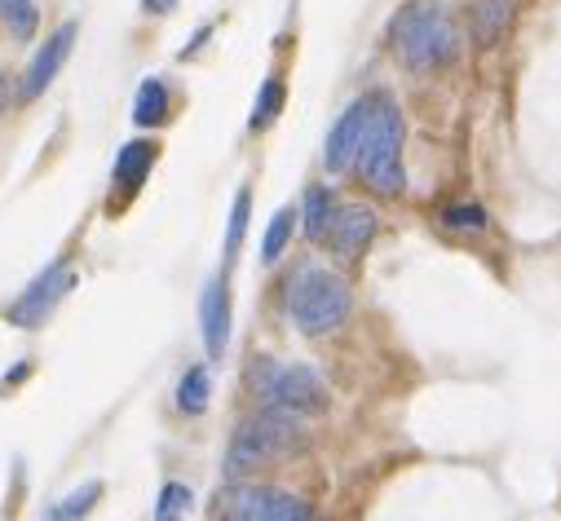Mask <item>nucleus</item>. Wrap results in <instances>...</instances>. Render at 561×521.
<instances>
[{"mask_svg": "<svg viewBox=\"0 0 561 521\" xmlns=\"http://www.w3.org/2000/svg\"><path fill=\"white\" fill-rule=\"evenodd\" d=\"M332 217H336V199L328 186H310L306 190V208H301V221H306V239L310 243H323L328 230H332Z\"/></svg>", "mask_w": 561, "mask_h": 521, "instance_id": "nucleus-14", "label": "nucleus"}, {"mask_svg": "<svg viewBox=\"0 0 561 521\" xmlns=\"http://www.w3.org/2000/svg\"><path fill=\"white\" fill-rule=\"evenodd\" d=\"M354 169L385 199H398L407 190V177H402V111L389 93H371V119H367L363 147L354 155Z\"/></svg>", "mask_w": 561, "mask_h": 521, "instance_id": "nucleus-2", "label": "nucleus"}, {"mask_svg": "<svg viewBox=\"0 0 561 521\" xmlns=\"http://www.w3.org/2000/svg\"><path fill=\"white\" fill-rule=\"evenodd\" d=\"M10 111V80H5V71H0V115Z\"/></svg>", "mask_w": 561, "mask_h": 521, "instance_id": "nucleus-25", "label": "nucleus"}, {"mask_svg": "<svg viewBox=\"0 0 561 521\" xmlns=\"http://www.w3.org/2000/svg\"><path fill=\"white\" fill-rule=\"evenodd\" d=\"M284 305H288V319L306 332V336H323V332H336L345 319H350V283L323 266H301L288 288H284Z\"/></svg>", "mask_w": 561, "mask_h": 521, "instance_id": "nucleus-3", "label": "nucleus"}, {"mask_svg": "<svg viewBox=\"0 0 561 521\" xmlns=\"http://www.w3.org/2000/svg\"><path fill=\"white\" fill-rule=\"evenodd\" d=\"M371 234H376V212H371V208H363V204H345V208H336L332 230H328V239H323V243H332V247H336V256L358 260V256H363V247L371 243Z\"/></svg>", "mask_w": 561, "mask_h": 521, "instance_id": "nucleus-10", "label": "nucleus"}, {"mask_svg": "<svg viewBox=\"0 0 561 521\" xmlns=\"http://www.w3.org/2000/svg\"><path fill=\"white\" fill-rule=\"evenodd\" d=\"M0 27H5L14 40H32L41 27V14L32 0H0Z\"/></svg>", "mask_w": 561, "mask_h": 521, "instance_id": "nucleus-15", "label": "nucleus"}, {"mask_svg": "<svg viewBox=\"0 0 561 521\" xmlns=\"http://www.w3.org/2000/svg\"><path fill=\"white\" fill-rule=\"evenodd\" d=\"M102 499V482H84L80 490H71L58 508H54V521H80V517H89L93 512V503Z\"/></svg>", "mask_w": 561, "mask_h": 521, "instance_id": "nucleus-18", "label": "nucleus"}, {"mask_svg": "<svg viewBox=\"0 0 561 521\" xmlns=\"http://www.w3.org/2000/svg\"><path fill=\"white\" fill-rule=\"evenodd\" d=\"M278 111H284V80H265L256 106H252V134H261V128H270L278 119Z\"/></svg>", "mask_w": 561, "mask_h": 521, "instance_id": "nucleus-19", "label": "nucleus"}, {"mask_svg": "<svg viewBox=\"0 0 561 521\" xmlns=\"http://www.w3.org/2000/svg\"><path fill=\"white\" fill-rule=\"evenodd\" d=\"M208 394H213L208 371H204V367H191V371L182 375V384H178V407H182L186 416H199V412L208 407Z\"/></svg>", "mask_w": 561, "mask_h": 521, "instance_id": "nucleus-16", "label": "nucleus"}, {"mask_svg": "<svg viewBox=\"0 0 561 521\" xmlns=\"http://www.w3.org/2000/svg\"><path fill=\"white\" fill-rule=\"evenodd\" d=\"M252 389H256L261 407H270V412H288V416L328 412V384L319 380V371H310L301 362H261L252 371Z\"/></svg>", "mask_w": 561, "mask_h": 521, "instance_id": "nucleus-5", "label": "nucleus"}, {"mask_svg": "<svg viewBox=\"0 0 561 521\" xmlns=\"http://www.w3.org/2000/svg\"><path fill=\"white\" fill-rule=\"evenodd\" d=\"M156 155H160L156 142H128V147L119 151V160H115V186H119V190H137V186L147 182Z\"/></svg>", "mask_w": 561, "mask_h": 521, "instance_id": "nucleus-12", "label": "nucleus"}, {"mask_svg": "<svg viewBox=\"0 0 561 521\" xmlns=\"http://www.w3.org/2000/svg\"><path fill=\"white\" fill-rule=\"evenodd\" d=\"M443 225H451V230H486V212L478 204H456V208L443 212Z\"/></svg>", "mask_w": 561, "mask_h": 521, "instance_id": "nucleus-22", "label": "nucleus"}, {"mask_svg": "<svg viewBox=\"0 0 561 521\" xmlns=\"http://www.w3.org/2000/svg\"><path fill=\"white\" fill-rule=\"evenodd\" d=\"M142 5H147V14H169L178 0H142Z\"/></svg>", "mask_w": 561, "mask_h": 521, "instance_id": "nucleus-24", "label": "nucleus"}, {"mask_svg": "<svg viewBox=\"0 0 561 521\" xmlns=\"http://www.w3.org/2000/svg\"><path fill=\"white\" fill-rule=\"evenodd\" d=\"M67 288H71V270L62 266V260H58V266H49L10 310H5V319L14 323V327H41L54 310H58V301L67 297Z\"/></svg>", "mask_w": 561, "mask_h": 521, "instance_id": "nucleus-7", "label": "nucleus"}, {"mask_svg": "<svg viewBox=\"0 0 561 521\" xmlns=\"http://www.w3.org/2000/svg\"><path fill=\"white\" fill-rule=\"evenodd\" d=\"M191 512V490L182 482H169L160 490V508H156V521H182Z\"/></svg>", "mask_w": 561, "mask_h": 521, "instance_id": "nucleus-21", "label": "nucleus"}, {"mask_svg": "<svg viewBox=\"0 0 561 521\" xmlns=\"http://www.w3.org/2000/svg\"><path fill=\"white\" fill-rule=\"evenodd\" d=\"M367 119H371V93L350 102V111L336 119V128L328 134V147H323V169L328 173H345L354 169V155L363 147V134H367Z\"/></svg>", "mask_w": 561, "mask_h": 521, "instance_id": "nucleus-8", "label": "nucleus"}, {"mask_svg": "<svg viewBox=\"0 0 561 521\" xmlns=\"http://www.w3.org/2000/svg\"><path fill=\"white\" fill-rule=\"evenodd\" d=\"M71 45H76V23L58 27V32L36 49V58L27 62V76H23V97H27V102H32V97H41V93L58 80L62 62L71 58Z\"/></svg>", "mask_w": 561, "mask_h": 521, "instance_id": "nucleus-9", "label": "nucleus"}, {"mask_svg": "<svg viewBox=\"0 0 561 521\" xmlns=\"http://www.w3.org/2000/svg\"><path fill=\"white\" fill-rule=\"evenodd\" d=\"M389 45L411 71H438L460 54V27L447 0H411L389 23Z\"/></svg>", "mask_w": 561, "mask_h": 521, "instance_id": "nucleus-1", "label": "nucleus"}, {"mask_svg": "<svg viewBox=\"0 0 561 521\" xmlns=\"http://www.w3.org/2000/svg\"><path fill=\"white\" fill-rule=\"evenodd\" d=\"M478 19L486 23V27H482V32H486V40H495V36H500V27L508 23V0H482V14H478Z\"/></svg>", "mask_w": 561, "mask_h": 521, "instance_id": "nucleus-23", "label": "nucleus"}, {"mask_svg": "<svg viewBox=\"0 0 561 521\" xmlns=\"http://www.w3.org/2000/svg\"><path fill=\"white\" fill-rule=\"evenodd\" d=\"M248 212H252V195L239 190L234 195V208H230V230H226V260H234V252H239V243L248 234Z\"/></svg>", "mask_w": 561, "mask_h": 521, "instance_id": "nucleus-20", "label": "nucleus"}, {"mask_svg": "<svg viewBox=\"0 0 561 521\" xmlns=\"http://www.w3.org/2000/svg\"><path fill=\"white\" fill-rule=\"evenodd\" d=\"M213 521H319L314 508L274 486H230L217 495Z\"/></svg>", "mask_w": 561, "mask_h": 521, "instance_id": "nucleus-6", "label": "nucleus"}, {"mask_svg": "<svg viewBox=\"0 0 561 521\" xmlns=\"http://www.w3.org/2000/svg\"><path fill=\"white\" fill-rule=\"evenodd\" d=\"M199 332H204L208 354L221 358L226 345H230V292H226V275H217V279L204 283V297H199Z\"/></svg>", "mask_w": 561, "mask_h": 521, "instance_id": "nucleus-11", "label": "nucleus"}, {"mask_svg": "<svg viewBox=\"0 0 561 521\" xmlns=\"http://www.w3.org/2000/svg\"><path fill=\"white\" fill-rule=\"evenodd\" d=\"M293 221H297L293 208H278V212H274V221H270V230H265V239H261V260H265V266H274V260L284 256V247H288V239H293Z\"/></svg>", "mask_w": 561, "mask_h": 521, "instance_id": "nucleus-17", "label": "nucleus"}, {"mask_svg": "<svg viewBox=\"0 0 561 521\" xmlns=\"http://www.w3.org/2000/svg\"><path fill=\"white\" fill-rule=\"evenodd\" d=\"M169 119V84L164 80H142V89H137L133 97V124H142V128H156Z\"/></svg>", "mask_w": 561, "mask_h": 521, "instance_id": "nucleus-13", "label": "nucleus"}, {"mask_svg": "<svg viewBox=\"0 0 561 521\" xmlns=\"http://www.w3.org/2000/svg\"><path fill=\"white\" fill-rule=\"evenodd\" d=\"M301 442H306L301 416L261 407L256 416H248V420L234 429L230 451H226V473H230V477H243V473L265 468V464H274V460H288L293 451H301Z\"/></svg>", "mask_w": 561, "mask_h": 521, "instance_id": "nucleus-4", "label": "nucleus"}]
</instances>
